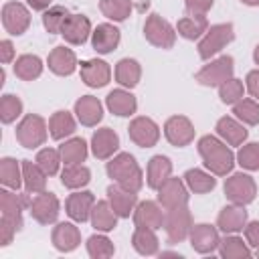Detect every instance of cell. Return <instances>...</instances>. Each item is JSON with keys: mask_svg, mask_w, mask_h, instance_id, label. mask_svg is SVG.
<instances>
[{"mask_svg": "<svg viewBox=\"0 0 259 259\" xmlns=\"http://www.w3.org/2000/svg\"><path fill=\"white\" fill-rule=\"evenodd\" d=\"M245 89H247V93L253 99L259 101V67L247 73V77H245Z\"/></svg>", "mask_w": 259, "mask_h": 259, "instance_id": "53", "label": "cell"}, {"mask_svg": "<svg viewBox=\"0 0 259 259\" xmlns=\"http://www.w3.org/2000/svg\"><path fill=\"white\" fill-rule=\"evenodd\" d=\"M0 20L4 30L10 36H20L28 30L30 26V8L24 2H4L2 12H0Z\"/></svg>", "mask_w": 259, "mask_h": 259, "instance_id": "9", "label": "cell"}, {"mask_svg": "<svg viewBox=\"0 0 259 259\" xmlns=\"http://www.w3.org/2000/svg\"><path fill=\"white\" fill-rule=\"evenodd\" d=\"M69 16H71V12L65 6L53 4L42 12V26H45V30L49 34H61V30H63V26H65Z\"/></svg>", "mask_w": 259, "mask_h": 259, "instance_id": "44", "label": "cell"}, {"mask_svg": "<svg viewBox=\"0 0 259 259\" xmlns=\"http://www.w3.org/2000/svg\"><path fill=\"white\" fill-rule=\"evenodd\" d=\"M22 162V188L28 194H38L47 190V172L32 160H20Z\"/></svg>", "mask_w": 259, "mask_h": 259, "instance_id": "33", "label": "cell"}, {"mask_svg": "<svg viewBox=\"0 0 259 259\" xmlns=\"http://www.w3.org/2000/svg\"><path fill=\"white\" fill-rule=\"evenodd\" d=\"M73 113L81 125L95 127L103 119V103L95 95H81L73 105Z\"/></svg>", "mask_w": 259, "mask_h": 259, "instance_id": "26", "label": "cell"}, {"mask_svg": "<svg viewBox=\"0 0 259 259\" xmlns=\"http://www.w3.org/2000/svg\"><path fill=\"white\" fill-rule=\"evenodd\" d=\"M99 12L109 22H123L134 12V0H99Z\"/></svg>", "mask_w": 259, "mask_h": 259, "instance_id": "42", "label": "cell"}, {"mask_svg": "<svg viewBox=\"0 0 259 259\" xmlns=\"http://www.w3.org/2000/svg\"><path fill=\"white\" fill-rule=\"evenodd\" d=\"M237 156V164L247 170V172H257L259 170V142H245L243 146H239Z\"/></svg>", "mask_w": 259, "mask_h": 259, "instance_id": "49", "label": "cell"}, {"mask_svg": "<svg viewBox=\"0 0 259 259\" xmlns=\"http://www.w3.org/2000/svg\"><path fill=\"white\" fill-rule=\"evenodd\" d=\"M243 237L253 251L259 249V221H247V225L243 229Z\"/></svg>", "mask_w": 259, "mask_h": 259, "instance_id": "51", "label": "cell"}, {"mask_svg": "<svg viewBox=\"0 0 259 259\" xmlns=\"http://www.w3.org/2000/svg\"><path fill=\"white\" fill-rule=\"evenodd\" d=\"M214 130H217V136H219L223 142H227L231 148H233V146H235V148L243 146V144L247 142V138H249L247 125H245L243 121H239L235 115H223V117H219Z\"/></svg>", "mask_w": 259, "mask_h": 259, "instance_id": "23", "label": "cell"}, {"mask_svg": "<svg viewBox=\"0 0 259 259\" xmlns=\"http://www.w3.org/2000/svg\"><path fill=\"white\" fill-rule=\"evenodd\" d=\"M61 150V158H63V166H73V164H83L89 156V144L83 138H67L63 140V144L59 146Z\"/></svg>", "mask_w": 259, "mask_h": 259, "instance_id": "36", "label": "cell"}, {"mask_svg": "<svg viewBox=\"0 0 259 259\" xmlns=\"http://www.w3.org/2000/svg\"><path fill=\"white\" fill-rule=\"evenodd\" d=\"M225 196L229 202H235V204H251L257 196V182L251 174L247 172H231L227 178H225Z\"/></svg>", "mask_w": 259, "mask_h": 259, "instance_id": "6", "label": "cell"}, {"mask_svg": "<svg viewBox=\"0 0 259 259\" xmlns=\"http://www.w3.org/2000/svg\"><path fill=\"white\" fill-rule=\"evenodd\" d=\"M190 247L198 253V255H210L214 251H219L221 245V231L217 225L210 223H196L192 225V231L188 235Z\"/></svg>", "mask_w": 259, "mask_h": 259, "instance_id": "14", "label": "cell"}, {"mask_svg": "<svg viewBox=\"0 0 259 259\" xmlns=\"http://www.w3.org/2000/svg\"><path fill=\"white\" fill-rule=\"evenodd\" d=\"M162 134L170 146L184 148L194 142L196 130H194V123L186 115H170L162 125Z\"/></svg>", "mask_w": 259, "mask_h": 259, "instance_id": "13", "label": "cell"}, {"mask_svg": "<svg viewBox=\"0 0 259 259\" xmlns=\"http://www.w3.org/2000/svg\"><path fill=\"white\" fill-rule=\"evenodd\" d=\"M117 214L115 210L111 208L109 200H95L93 204V210H91V217H89V223L95 231L99 233H111L115 227H117Z\"/></svg>", "mask_w": 259, "mask_h": 259, "instance_id": "32", "label": "cell"}, {"mask_svg": "<svg viewBox=\"0 0 259 259\" xmlns=\"http://www.w3.org/2000/svg\"><path fill=\"white\" fill-rule=\"evenodd\" d=\"M22 101L18 95H12V93H4L2 99H0V121L4 125L8 123H14L20 115H22Z\"/></svg>", "mask_w": 259, "mask_h": 259, "instance_id": "48", "label": "cell"}, {"mask_svg": "<svg viewBox=\"0 0 259 259\" xmlns=\"http://www.w3.org/2000/svg\"><path fill=\"white\" fill-rule=\"evenodd\" d=\"M47 67H49L51 73H55L59 77H69L79 69V61H77V55H75L73 49H69L65 45H59L49 53Z\"/></svg>", "mask_w": 259, "mask_h": 259, "instance_id": "22", "label": "cell"}, {"mask_svg": "<svg viewBox=\"0 0 259 259\" xmlns=\"http://www.w3.org/2000/svg\"><path fill=\"white\" fill-rule=\"evenodd\" d=\"M170 176H172V160L168 156L156 154L148 160V166H146V184H148V188L156 190Z\"/></svg>", "mask_w": 259, "mask_h": 259, "instance_id": "31", "label": "cell"}, {"mask_svg": "<svg viewBox=\"0 0 259 259\" xmlns=\"http://www.w3.org/2000/svg\"><path fill=\"white\" fill-rule=\"evenodd\" d=\"M182 178H184L188 190L194 194H206V192L214 190V186H217V176L212 172H208L206 168H188Z\"/></svg>", "mask_w": 259, "mask_h": 259, "instance_id": "37", "label": "cell"}, {"mask_svg": "<svg viewBox=\"0 0 259 259\" xmlns=\"http://www.w3.org/2000/svg\"><path fill=\"white\" fill-rule=\"evenodd\" d=\"M24 4H26L30 10H36V12H45L49 6H53V0H24Z\"/></svg>", "mask_w": 259, "mask_h": 259, "instance_id": "55", "label": "cell"}, {"mask_svg": "<svg viewBox=\"0 0 259 259\" xmlns=\"http://www.w3.org/2000/svg\"><path fill=\"white\" fill-rule=\"evenodd\" d=\"M253 253H255V255H257V257H259V249H255V251H253Z\"/></svg>", "mask_w": 259, "mask_h": 259, "instance_id": "58", "label": "cell"}, {"mask_svg": "<svg viewBox=\"0 0 259 259\" xmlns=\"http://www.w3.org/2000/svg\"><path fill=\"white\" fill-rule=\"evenodd\" d=\"M208 26L206 14H186L176 22V32L186 40H200Z\"/></svg>", "mask_w": 259, "mask_h": 259, "instance_id": "35", "label": "cell"}, {"mask_svg": "<svg viewBox=\"0 0 259 259\" xmlns=\"http://www.w3.org/2000/svg\"><path fill=\"white\" fill-rule=\"evenodd\" d=\"M93 32V24L89 20V16L85 14H71L61 30V36L65 38L67 45L71 47H81L91 38Z\"/></svg>", "mask_w": 259, "mask_h": 259, "instance_id": "20", "label": "cell"}, {"mask_svg": "<svg viewBox=\"0 0 259 259\" xmlns=\"http://www.w3.org/2000/svg\"><path fill=\"white\" fill-rule=\"evenodd\" d=\"M192 225H194V223H192V214H190V210H188V204L166 210V217H164V231H166L168 243H170V245H176V243L186 241L188 235H190V231H192Z\"/></svg>", "mask_w": 259, "mask_h": 259, "instance_id": "8", "label": "cell"}, {"mask_svg": "<svg viewBox=\"0 0 259 259\" xmlns=\"http://www.w3.org/2000/svg\"><path fill=\"white\" fill-rule=\"evenodd\" d=\"M59 176H61V184L69 190H81L91 182V170L85 164L63 166Z\"/></svg>", "mask_w": 259, "mask_h": 259, "instance_id": "40", "label": "cell"}, {"mask_svg": "<svg viewBox=\"0 0 259 259\" xmlns=\"http://www.w3.org/2000/svg\"><path fill=\"white\" fill-rule=\"evenodd\" d=\"M217 89H219V97H221V101L225 105H235L237 101H241L245 97V91H247L245 89V81L237 79L235 75L231 79H227L223 85H219Z\"/></svg>", "mask_w": 259, "mask_h": 259, "instance_id": "47", "label": "cell"}, {"mask_svg": "<svg viewBox=\"0 0 259 259\" xmlns=\"http://www.w3.org/2000/svg\"><path fill=\"white\" fill-rule=\"evenodd\" d=\"M93 204H95V196L91 190H73L67 200H65V212L71 221L75 223H87L89 217H91V210H93Z\"/></svg>", "mask_w": 259, "mask_h": 259, "instance_id": "18", "label": "cell"}, {"mask_svg": "<svg viewBox=\"0 0 259 259\" xmlns=\"http://www.w3.org/2000/svg\"><path fill=\"white\" fill-rule=\"evenodd\" d=\"M233 107V115L243 121L245 125H257L259 123V101L253 97H243Z\"/></svg>", "mask_w": 259, "mask_h": 259, "instance_id": "46", "label": "cell"}, {"mask_svg": "<svg viewBox=\"0 0 259 259\" xmlns=\"http://www.w3.org/2000/svg\"><path fill=\"white\" fill-rule=\"evenodd\" d=\"M214 0H184L186 14H206L212 8Z\"/></svg>", "mask_w": 259, "mask_h": 259, "instance_id": "52", "label": "cell"}, {"mask_svg": "<svg viewBox=\"0 0 259 259\" xmlns=\"http://www.w3.org/2000/svg\"><path fill=\"white\" fill-rule=\"evenodd\" d=\"M176 34H178V32H176V26H172L166 18H162V16L156 14V12L148 14V18H146V22H144V38H146L152 47L168 51V49L174 47Z\"/></svg>", "mask_w": 259, "mask_h": 259, "instance_id": "7", "label": "cell"}, {"mask_svg": "<svg viewBox=\"0 0 259 259\" xmlns=\"http://www.w3.org/2000/svg\"><path fill=\"white\" fill-rule=\"evenodd\" d=\"M30 206V198L28 192H20V190H12L2 186L0 190V214H8V217H22L24 210H28Z\"/></svg>", "mask_w": 259, "mask_h": 259, "instance_id": "29", "label": "cell"}, {"mask_svg": "<svg viewBox=\"0 0 259 259\" xmlns=\"http://www.w3.org/2000/svg\"><path fill=\"white\" fill-rule=\"evenodd\" d=\"M219 255L223 259H247L253 255V249L247 245L245 237H239V233H231L221 237Z\"/></svg>", "mask_w": 259, "mask_h": 259, "instance_id": "38", "label": "cell"}, {"mask_svg": "<svg viewBox=\"0 0 259 259\" xmlns=\"http://www.w3.org/2000/svg\"><path fill=\"white\" fill-rule=\"evenodd\" d=\"M28 212L38 225H45V227L55 225L59 219V212H61V200L55 192H49V190L38 192L30 198Z\"/></svg>", "mask_w": 259, "mask_h": 259, "instance_id": "10", "label": "cell"}, {"mask_svg": "<svg viewBox=\"0 0 259 259\" xmlns=\"http://www.w3.org/2000/svg\"><path fill=\"white\" fill-rule=\"evenodd\" d=\"M24 227L22 217H8L0 214V247H8L16 233H20Z\"/></svg>", "mask_w": 259, "mask_h": 259, "instance_id": "50", "label": "cell"}, {"mask_svg": "<svg viewBox=\"0 0 259 259\" xmlns=\"http://www.w3.org/2000/svg\"><path fill=\"white\" fill-rule=\"evenodd\" d=\"M85 249L91 259H107V257H113L115 253V245L111 243L107 233H99V231L87 239Z\"/></svg>", "mask_w": 259, "mask_h": 259, "instance_id": "43", "label": "cell"}, {"mask_svg": "<svg viewBox=\"0 0 259 259\" xmlns=\"http://www.w3.org/2000/svg\"><path fill=\"white\" fill-rule=\"evenodd\" d=\"M16 142L26 150L40 148L49 138V121L38 113H26L16 125Z\"/></svg>", "mask_w": 259, "mask_h": 259, "instance_id": "4", "label": "cell"}, {"mask_svg": "<svg viewBox=\"0 0 259 259\" xmlns=\"http://www.w3.org/2000/svg\"><path fill=\"white\" fill-rule=\"evenodd\" d=\"M164 217H166V208L158 200H140L134 208L132 221L136 227L160 231L164 229Z\"/></svg>", "mask_w": 259, "mask_h": 259, "instance_id": "16", "label": "cell"}, {"mask_svg": "<svg viewBox=\"0 0 259 259\" xmlns=\"http://www.w3.org/2000/svg\"><path fill=\"white\" fill-rule=\"evenodd\" d=\"M196 150L202 158V164L208 172H212L214 176H229L237 164V156L233 152V148L223 142L219 136H200L196 142Z\"/></svg>", "mask_w": 259, "mask_h": 259, "instance_id": "1", "label": "cell"}, {"mask_svg": "<svg viewBox=\"0 0 259 259\" xmlns=\"http://www.w3.org/2000/svg\"><path fill=\"white\" fill-rule=\"evenodd\" d=\"M132 247L138 255L144 257H152L160 253V239L156 235L154 229H146V227H136L132 233Z\"/></svg>", "mask_w": 259, "mask_h": 259, "instance_id": "34", "label": "cell"}, {"mask_svg": "<svg viewBox=\"0 0 259 259\" xmlns=\"http://www.w3.org/2000/svg\"><path fill=\"white\" fill-rule=\"evenodd\" d=\"M34 162L47 172V176H55L61 172L63 168V158H61V150L59 148H40L34 156Z\"/></svg>", "mask_w": 259, "mask_h": 259, "instance_id": "45", "label": "cell"}, {"mask_svg": "<svg viewBox=\"0 0 259 259\" xmlns=\"http://www.w3.org/2000/svg\"><path fill=\"white\" fill-rule=\"evenodd\" d=\"M245 6H259V0H241Z\"/></svg>", "mask_w": 259, "mask_h": 259, "instance_id": "57", "label": "cell"}, {"mask_svg": "<svg viewBox=\"0 0 259 259\" xmlns=\"http://www.w3.org/2000/svg\"><path fill=\"white\" fill-rule=\"evenodd\" d=\"M105 172L115 184L132 192H140L146 182V174L130 152H117L115 156H111L105 164Z\"/></svg>", "mask_w": 259, "mask_h": 259, "instance_id": "2", "label": "cell"}, {"mask_svg": "<svg viewBox=\"0 0 259 259\" xmlns=\"http://www.w3.org/2000/svg\"><path fill=\"white\" fill-rule=\"evenodd\" d=\"M233 75H235V59L231 55H221L217 59L206 61V65H202L196 71L194 81L202 87H219Z\"/></svg>", "mask_w": 259, "mask_h": 259, "instance_id": "5", "label": "cell"}, {"mask_svg": "<svg viewBox=\"0 0 259 259\" xmlns=\"http://www.w3.org/2000/svg\"><path fill=\"white\" fill-rule=\"evenodd\" d=\"M156 200L166 208H176V206H184L188 204V198H190V190L184 182V178H178V176H170L166 178L158 188H156Z\"/></svg>", "mask_w": 259, "mask_h": 259, "instance_id": "12", "label": "cell"}, {"mask_svg": "<svg viewBox=\"0 0 259 259\" xmlns=\"http://www.w3.org/2000/svg\"><path fill=\"white\" fill-rule=\"evenodd\" d=\"M253 61H255V65L259 67V42H257V47L253 49Z\"/></svg>", "mask_w": 259, "mask_h": 259, "instance_id": "56", "label": "cell"}, {"mask_svg": "<svg viewBox=\"0 0 259 259\" xmlns=\"http://www.w3.org/2000/svg\"><path fill=\"white\" fill-rule=\"evenodd\" d=\"M113 77H115L119 87L134 89L140 83V79H142V65H140V61H136L132 57L119 59L115 63V67H113Z\"/></svg>", "mask_w": 259, "mask_h": 259, "instance_id": "30", "label": "cell"}, {"mask_svg": "<svg viewBox=\"0 0 259 259\" xmlns=\"http://www.w3.org/2000/svg\"><path fill=\"white\" fill-rule=\"evenodd\" d=\"M121 42V30L113 22H99L91 32V47L97 55L113 53Z\"/></svg>", "mask_w": 259, "mask_h": 259, "instance_id": "17", "label": "cell"}, {"mask_svg": "<svg viewBox=\"0 0 259 259\" xmlns=\"http://www.w3.org/2000/svg\"><path fill=\"white\" fill-rule=\"evenodd\" d=\"M105 107H107L109 113H113L117 117H132L138 111V99L132 93V89L117 87V89H113V91L107 93Z\"/></svg>", "mask_w": 259, "mask_h": 259, "instance_id": "24", "label": "cell"}, {"mask_svg": "<svg viewBox=\"0 0 259 259\" xmlns=\"http://www.w3.org/2000/svg\"><path fill=\"white\" fill-rule=\"evenodd\" d=\"M235 40V26L231 22L210 24L200 40H196V51L202 61L214 59L223 49H227Z\"/></svg>", "mask_w": 259, "mask_h": 259, "instance_id": "3", "label": "cell"}, {"mask_svg": "<svg viewBox=\"0 0 259 259\" xmlns=\"http://www.w3.org/2000/svg\"><path fill=\"white\" fill-rule=\"evenodd\" d=\"M81 81L91 89H101L111 81V67L103 59H85L79 63Z\"/></svg>", "mask_w": 259, "mask_h": 259, "instance_id": "15", "label": "cell"}, {"mask_svg": "<svg viewBox=\"0 0 259 259\" xmlns=\"http://www.w3.org/2000/svg\"><path fill=\"white\" fill-rule=\"evenodd\" d=\"M249 221V214L245 210L243 204H227L219 210L217 214V227L223 235H231V233H243L245 225Z\"/></svg>", "mask_w": 259, "mask_h": 259, "instance_id": "21", "label": "cell"}, {"mask_svg": "<svg viewBox=\"0 0 259 259\" xmlns=\"http://www.w3.org/2000/svg\"><path fill=\"white\" fill-rule=\"evenodd\" d=\"M0 182L6 188L20 190L22 188V162H18L16 158L4 156L0 160Z\"/></svg>", "mask_w": 259, "mask_h": 259, "instance_id": "41", "label": "cell"}, {"mask_svg": "<svg viewBox=\"0 0 259 259\" xmlns=\"http://www.w3.org/2000/svg\"><path fill=\"white\" fill-rule=\"evenodd\" d=\"M89 148L97 160H109L119 150V136L111 127H97L91 136Z\"/></svg>", "mask_w": 259, "mask_h": 259, "instance_id": "25", "label": "cell"}, {"mask_svg": "<svg viewBox=\"0 0 259 259\" xmlns=\"http://www.w3.org/2000/svg\"><path fill=\"white\" fill-rule=\"evenodd\" d=\"M107 200L111 204V208L115 210V214L119 219H130L134 214V208L136 204L140 202L138 200V192H132V190H125L121 188L119 184H109L107 186Z\"/></svg>", "mask_w": 259, "mask_h": 259, "instance_id": "27", "label": "cell"}, {"mask_svg": "<svg viewBox=\"0 0 259 259\" xmlns=\"http://www.w3.org/2000/svg\"><path fill=\"white\" fill-rule=\"evenodd\" d=\"M127 136L140 148H154L160 142L162 130H160V125L152 117L136 115V117H132V121L127 125Z\"/></svg>", "mask_w": 259, "mask_h": 259, "instance_id": "11", "label": "cell"}, {"mask_svg": "<svg viewBox=\"0 0 259 259\" xmlns=\"http://www.w3.org/2000/svg\"><path fill=\"white\" fill-rule=\"evenodd\" d=\"M51 243L61 253H71L81 245V231L75 221H61L55 223L51 233Z\"/></svg>", "mask_w": 259, "mask_h": 259, "instance_id": "19", "label": "cell"}, {"mask_svg": "<svg viewBox=\"0 0 259 259\" xmlns=\"http://www.w3.org/2000/svg\"><path fill=\"white\" fill-rule=\"evenodd\" d=\"M77 117L75 113L67 111V109H57L51 117H49V136L55 142H63L67 138H71L77 130Z\"/></svg>", "mask_w": 259, "mask_h": 259, "instance_id": "28", "label": "cell"}, {"mask_svg": "<svg viewBox=\"0 0 259 259\" xmlns=\"http://www.w3.org/2000/svg\"><path fill=\"white\" fill-rule=\"evenodd\" d=\"M14 75L22 81H34L42 75V69H45V63L38 55H30V53H24L20 57H16L14 65Z\"/></svg>", "mask_w": 259, "mask_h": 259, "instance_id": "39", "label": "cell"}, {"mask_svg": "<svg viewBox=\"0 0 259 259\" xmlns=\"http://www.w3.org/2000/svg\"><path fill=\"white\" fill-rule=\"evenodd\" d=\"M16 61V51H14V45L10 38H2L0 40V63L2 65H8V63H14Z\"/></svg>", "mask_w": 259, "mask_h": 259, "instance_id": "54", "label": "cell"}]
</instances>
